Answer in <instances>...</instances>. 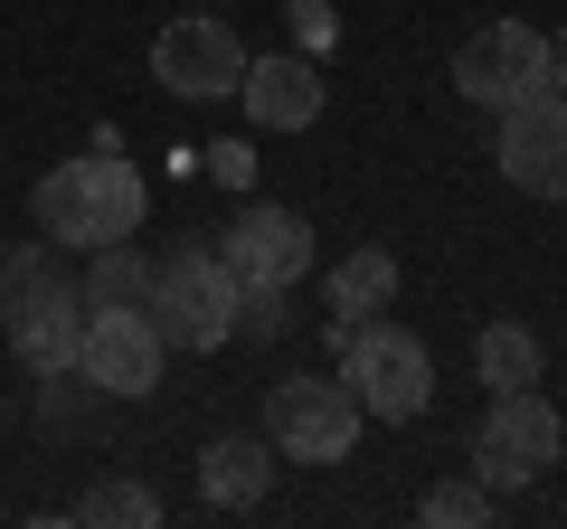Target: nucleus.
I'll list each match as a JSON object with an SVG mask.
<instances>
[{
    "label": "nucleus",
    "instance_id": "f257e3e1",
    "mask_svg": "<svg viewBox=\"0 0 567 529\" xmlns=\"http://www.w3.org/2000/svg\"><path fill=\"white\" fill-rule=\"evenodd\" d=\"M0 322L39 378H76V341H85V293L58 274V246H10L0 256Z\"/></svg>",
    "mask_w": 567,
    "mask_h": 529
},
{
    "label": "nucleus",
    "instance_id": "f03ea898",
    "mask_svg": "<svg viewBox=\"0 0 567 529\" xmlns=\"http://www.w3.org/2000/svg\"><path fill=\"white\" fill-rule=\"evenodd\" d=\"M331 341H341L350 397H360L379 426H416V416L435 407V350H425L416 331H398V322H331Z\"/></svg>",
    "mask_w": 567,
    "mask_h": 529
},
{
    "label": "nucleus",
    "instance_id": "7ed1b4c3",
    "mask_svg": "<svg viewBox=\"0 0 567 529\" xmlns=\"http://www.w3.org/2000/svg\"><path fill=\"white\" fill-rule=\"evenodd\" d=\"M237 264L218 256V246H189V256H171L162 274H152V331H162L171 350H227L237 341Z\"/></svg>",
    "mask_w": 567,
    "mask_h": 529
},
{
    "label": "nucleus",
    "instance_id": "20e7f679",
    "mask_svg": "<svg viewBox=\"0 0 567 529\" xmlns=\"http://www.w3.org/2000/svg\"><path fill=\"white\" fill-rule=\"evenodd\" d=\"M360 426H369V407L350 397V378L341 369H303V378H284V387H265V435H275V454L284 464H341L350 445H360Z\"/></svg>",
    "mask_w": 567,
    "mask_h": 529
},
{
    "label": "nucleus",
    "instance_id": "39448f33",
    "mask_svg": "<svg viewBox=\"0 0 567 529\" xmlns=\"http://www.w3.org/2000/svg\"><path fill=\"white\" fill-rule=\"evenodd\" d=\"M558 454H567L558 407H548L539 387H502V397H492V416H483V435H473V483L529 491V483H548V464H558Z\"/></svg>",
    "mask_w": 567,
    "mask_h": 529
},
{
    "label": "nucleus",
    "instance_id": "423d86ee",
    "mask_svg": "<svg viewBox=\"0 0 567 529\" xmlns=\"http://www.w3.org/2000/svg\"><path fill=\"white\" fill-rule=\"evenodd\" d=\"M492 162H502V180L520 189V199H567V95H558V85L502 104V143H492Z\"/></svg>",
    "mask_w": 567,
    "mask_h": 529
},
{
    "label": "nucleus",
    "instance_id": "0eeeda50",
    "mask_svg": "<svg viewBox=\"0 0 567 529\" xmlns=\"http://www.w3.org/2000/svg\"><path fill=\"white\" fill-rule=\"evenodd\" d=\"M237 76H246V39L218 10H189V20H171L162 39H152V85H171V95H189V104L237 95Z\"/></svg>",
    "mask_w": 567,
    "mask_h": 529
},
{
    "label": "nucleus",
    "instance_id": "6e6552de",
    "mask_svg": "<svg viewBox=\"0 0 567 529\" xmlns=\"http://www.w3.org/2000/svg\"><path fill=\"white\" fill-rule=\"evenodd\" d=\"M454 85H464V104H520V95H539L548 85V39L529 20H492V29H473L464 48H454Z\"/></svg>",
    "mask_w": 567,
    "mask_h": 529
},
{
    "label": "nucleus",
    "instance_id": "1a4fd4ad",
    "mask_svg": "<svg viewBox=\"0 0 567 529\" xmlns=\"http://www.w3.org/2000/svg\"><path fill=\"white\" fill-rule=\"evenodd\" d=\"M171 341L152 331V312H85V341H76V378L95 397H152L162 387Z\"/></svg>",
    "mask_w": 567,
    "mask_h": 529
},
{
    "label": "nucleus",
    "instance_id": "9d476101",
    "mask_svg": "<svg viewBox=\"0 0 567 529\" xmlns=\"http://www.w3.org/2000/svg\"><path fill=\"white\" fill-rule=\"evenodd\" d=\"M218 256L237 264V284H303L312 274V218L303 208H275V199H256V208H237V227L218 237Z\"/></svg>",
    "mask_w": 567,
    "mask_h": 529
},
{
    "label": "nucleus",
    "instance_id": "9b49d317",
    "mask_svg": "<svg viewBox=\"0 0 567 529\" xmlns=\"http://www.w3.org/2000/svg\"><path fill=\"white\" fill-rule=\"evenodd\" d=\"M237 95H246V123H265V133H312L322 123V66L303 48H275V58H246Z\"/></svg>",
    "mask_w": 567,
    "mask_h": 529
},
{
    "label": "nucleus",
    "instance_id": "f8f14e48",
    "mask_svg": "<svg viewBox=\"0 0 567 529\" xmlns=\"http://www.w3.org/2000/svg\"><path fill=\"white\" fill-rule=\"evenodd\" d=\"M199 491L218 510H256L265 491H275V435H218V445L199 454Z\"/></svg>",
    "mask_w": 567,
    "mask_h": 529
},
{
    "label": "nucleus",
    "instance_id": "ddd939ff",
    "mask_svg": "<svg viewBox=\"0 0 567 529\" xmlns=\"http://www.w3.org/2000/svg\"><path fill=\"white\" fill-rule=\"evenodd\" d=\"M29 218H39L48 246H76V256H95V180H85V162H58L39 189H29Z\"/></svg>",
    "mask_w": 567,
    "mask_h": 529
},
{
    "label": "nucleus",
    "instance_id": "4468645a",
    "mask_svg": "<svg viewBox=\"0 0 567 529\" xmlns=\"http://www.w3.org/2000/svg\"><path fill=\"white\" fill-rule=\"evenodd\" d=\"M322 303H331V322H369V312H388V303H398V256H388V246H350V256L322 274Z\"/></svg>",
    "mask_w": 567,
    "mask_h": 529
},
{
    "label": "nucleus",
    "instance_id": "2eb2a0df",
    "mask_svg": "<svg viewBox=\"0 0 567 529\" xmlns=\"http://www.w3.org/2000/svg\"><path fill=\"white\" fill-rule=\"evenodd\" d=\"M152 274H162V264L142 256L133 237H114V246H95V264H85V312H142L152 303Z\"/></svg>",
    "mask_w": 567,
    "mask_h": 529
},
{
    "label": "nucleus",
    "instance_id": "dca6fc26",
    "mask_svg": "<svg viewBox=\"0 0 567 529\" xmlns=\"http://www.w3.org/2000/svg\"><path fill=\"white\" fill-rule=\"evenodd\" d=\"M539 369H548V350H539V331L529 322H492L483 341H473V378L502 397V387H539Z\"/></svg>",
    "mask_w": 567,
    "mask_h": 529
},
{
    "label": "nucleus",
    "instance_id": "f3484780",
    "mask_svg": "<svg viewBox=\"0 0 567 529\" xmlns=\"http://www.w3.org/2000/svg\"><path fill=\"white\" fill-rule=\"evenodd\" d=\"M76 520L85 529H152V520H162V491H142L133 473H114V483H95L76 501Z\"/></svg>",
    "mask_w": 567,
    "mask_h": 529
},
{
    "label": "nucleus",
    "instance_id": "a211bd4d",
    "mask_svg": "<svg viewBox=\"0 0 567 529\" xmlns=\"http://www.w3.org/2000/svg\"><path fill=\"white\" fill-rule=\"evenodd\" d=\"M492 501H502L492 483H435V491L416 501V520H435V529H483Z\"/></svg>",
    "mask_w": 567,
    "mask_h": 529
},
{
    "label": "nucleus",
    "instance_id": "6ab92c4d",
    "mask_svg": "<svg viewBox=\"0 0 567 529\" xmlns=\"http://www.w3.org/2000/svg\"><path fill=\"white\" fill-rule=\"evenodd\" d=\"M237 331H246V341H284V331H293L284 284H246V293H237Z\"/></svg>",
    "mask_w": 567,
    "mask_h": 529
},
{
    "label": "nucleus",
    "instance_id": "aec40b11",
    "mask_svg": "<svg viewBox=\"0 0 567 529\" xmlns=\"http://www.w3.org/2000/svg\"><path fill=\"white\" fill-rule=\"evenodd\" d=\"M293 39H303V58L331 48V39H341V10H331V0H293Z\"/></svg>",
    "mask_w": 567,
    "mask_h": 529
},
{
    "label": "nucleus",
    "instance_id": "412c9836",
    "mask_svg": "<svg viewBox=\"0 0 567 529\" xmlns=\"http://www.w3.org/2000/svg\"><path fill=\"white\" fill-rule=\"evenodd\" d=\"M208 170H218L227 189H246V180H256V152H246V143H218V152H208Z\"/></svg>",
    "mask_w": 567,
    "mask_h": 529
},
{
    "label": "nucleus",
    "instance_id": "4be33fe9",
    "mask_svg": "<svg viewBox=\"0 0 567 529\" xmlns=\"http://www.w3.org/2000/svg\"><path fill=\"white\" fill-rule=\"evenodd\" d=\"M548 85H558V95H567V29H558V39H548Z\"/></svg>",
    "mask_w": 567,
    "mask_h": 529
},
{
    "label": "nucleus",
    "instance_id": "5701e85b",
    "mask_svg": "<svg viewBox=\"0 0 567 529\" xmlns=\"http://www.w3.org/2000/svg\"><path fill=\"white\" fill-rule=\"evenodd\" d=\"M199 10H227V0H199Z\"/></svg>",
    "mask_w": 567,
    "mask_h": 529
}]
</instances>
